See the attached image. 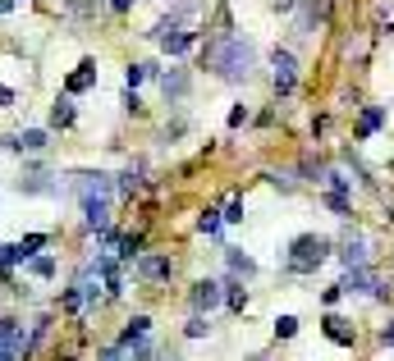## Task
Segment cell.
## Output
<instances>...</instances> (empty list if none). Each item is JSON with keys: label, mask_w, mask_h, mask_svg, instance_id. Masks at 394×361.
<instances>
[{"label": "cell", "mask_w": 394, "mask_h": 361, "mask_svg": "<svg viewBox=\"0 0 394 361\" xmlns=\"http://www.w3.org/2000/svg\"><path fill=\"white\" fill-rule=\"evenodd\" d=\"M202 69L216 73L220 83H248L257 69V51L248 37L238 32H216L207 46H202Z\"/></svg>", "instance_id": "cell-1"}, {"label": "cell", "mask_w": 394, "mask_h": 361, "mask_svg": "<svg viewBox=\"0 0 394 361\" xmlns=\"http://www.w3.org/2000/svg\"><path fill=\"white\" fill-rule=\"evenodd\" d=\"M325 256H330V238H321V233H298L289 242V251H284V275H316V270L325 266Z\"/></svg>", "instance_id": "cell-2"}, {"label": "cell", "mask_w": 394, "mask_h": 361, "mask_svg": "<svg viewBox=\"0 0 394 361\" xmlns=\"http://www.w3.org/2000/svg\"><path fill=\"white\" fill-rule=\"evenodd\" d=\"M14 192H23V197H60L64 179L51 174L42 160H23V170H18V179H14Z\"/></svg>", "instance_id": "cell-3"}, {"label": "cell", "mask_w": 394, "mask_h": 361, "mask_svg": "<svg viewBox=\"0 0 394 361\" xmlns=\"http://www.w3.org/2000/svg\"><path fill=\"white\" fill-rule=\"evenodd\" d=\"M0 151H14V155H28V160H37V155L51 151V133H46V129H18V133H5V138H0Z\"/></svg>", "instance_id": "cell-4"}, {"label": "cell", "mask_w": 394, "mask_h": 361, "mask_svg": "<svg viewBox=\"0 0 394 361\" xmlns=\"http://www.w3.org/2000/svg\"><path fill=\"white\" fill-rule=\"evenodd\" d=\"M133 275H138V284H166L175 275V261H170V251H142L133 261Z\"/></svg>", "instance_id": "cell-5"}, {"label": "cell", "mask_w": 394, "mask_h": 361, "mask_svg": "<svg viewBox=\"0 0 394 361\" xmlns=\"http://www.w3.org/2000/svg\"><path fill=\"white\" fill-rule=\"evenodd\" d=\"M271 83H275V96H294L298 92V60L289 51H280V46H275L271 51Z\"/></svg>", "instance_id": "cell-6"}, {"label": "cell", "mask_w": 394, "mask_h": 361, "mask_svg": "<svg viewBox=\"0 0 394 361\" xmlns=\"http://www.w3.org/2000/svg\"><path fill=\"white\" fill-rule=\"evenodd\" d=\"M220 302H225V284H220V279H197V284L188 288V307H193V316H211Z\"/></svg>", "instance_id": "cell-7"}, {"label": "cell", "mask_w": 394, "mask_h": 361, "mask_svg": "<svg viewBox=\"0 0 394 361\" xmlns=\"http://www.w3.org/2000/svg\"><path fill=\"white\" fill-rule=\"evenodd\" d=\"M147 37H156L166 55H188L197 46V32H188V28H170V23H156Z\"/></svg>", "instance_id": "cell-8"}, {"label": "cell", "mask_w": 394, "mask_h": 361, "mask_svg": "<svg viewBox=\"0 0 394 361\" xmlns=\"http://www.w3.org/2000/svg\"><path fill=\"white\" fill-rule=\"evenodd\" d=\"M97 78H101L97 60H92V55H83V60L74 64V73H64V96H83V92H92V87H97Z\"/></svg>", "instance_id": "cell-9"}, {"label": "cell", "mask_w": 394, "mask_h": 361, "mask_svg": "<svg viewBox=\"0 0 394 361\" xmlns=\"http://www.w3.org/2000/svg\"><path fill=\"white\" fill-rule=\"evenodd\" d=\"M74 124H79V105H74V96H55L51 101V114H46V133H64V129H74Z\"/></svg>", "instance_id": "cell-10"}, {"label": "cell", "mask_w": 394, "mask_h": 361, "mask_svg": "<svg viewBox=\"0 0 394 361\" xmlns=\"http://www.w3.org/2000/svg\"><path fill=\"white\" fill-rule=\"evenodd\" d=\"M156 83H161V92H166V101H184L188 87H193V78H188L184 64H175V69H161Z\"/></svg>", "instance_id": "cell-11"}, {"label": "cell", "mask_w": 394, "mask_h": 361, "mask_svg": "<svg viewBox=\"0 0 394 361\" xmlns=\"http://www.w3.org/2000/svg\"><path fill=\"white\" fill-rule=\"evenodd\" d=\"M321 329H325V338H330V343H340V348H353V343H358V329H353L344 316H335V311L321 320Z\"/></svg>", "instance_id": "cell-12"}, {"label": "cell", "mask_w": 394, "mask_h": 361, "mask_svg": "<svg viewBox=\"0 0 394 361\" xmlns=\"http://www.w3.org/2000/svg\"><path fill=\"white\" fill-rule=\"evenodd\" d=\"M340 292H362V297H367V292H381V279H376V270H349V275H344V284H340Z\"/></svg>", "instance_id": "cell-13"}, {"label": "cell", "mask_w": 394, "mask_h": 361, "mask_svg": "<svg viewBox=\"0 0 394 361\" xmlns=\"http://www.w3.org/2000/svg\"><path fill=\"white\" fill-rule=\"evenodd\" d=\"M79 211H83V229H92V233L110 224V201H83Z\"/></svg>", "instance_id": "cell-14"}, {"label": "cell", "mask_w": 394, "mask_h": 361, "mask_svg": "<svg viewBox=\"0 0 394 361\" xmlns=\"http://www.w3.org/2000/svg\"><path fill=\"white\" fill-rule=\"evenodd\" d=\"M28 275H33V279H55V270H60V261H55V251H37V256L33 261H28Z\"/></svg>", "instance_id": "cell-15"}, {"label": "cell", "mask_w": 394, "mask_h": 361, "mask_svg": "<svg viewBox=\"0 0 394 361\" xmlns=\"http://www.w3.org/2000/svg\"><path fill=\"white\" fill-rule=\"evenodd\" d=\"M147 334H151V316H133L129 325H124V334H120V348H133V343H142Z\"/></svg>", "instance_id": "cell-16"}, {"label": "cell", "mask_w": 394, "mask_h": 361, "mask_svg": "<svg viewBox=\"0 0 394 361\" xmlns=\"http://www.w3.org/2000/svg\"><path fill=\"white\" fill-rule=\"evenodd\" d=\"M340 261L349 270H362V266H367V238H349V242H344V251H340Z\"/></svg>", "instance_id": "cell-17"}, {"label": "cell", "mask_w": 394, "mask_h": 361, "mask_svg": "<svg viewBox=\"0 0 394 361\" xmlns=\"http://www.w3.org/2000/svg\"><path fill=\"white\" fill-rule=\"evenodd\" d=\"M225 261H229V270H234V275H243V279H253V275H257V261L248 256L243 247H225Z\"/></svg>", "instance_id": "cell-18"}, {"label": "cell", "mask_w": 394, "mask_h": 361, "mask_svg": "<svg viewBox=\"0 0 394 361\" xmlns=\"http://www.w3.org/2000/svg\"><path fill=\"white\" fill-rule=\"evenodd\" d=\"M138 188H142V165H129L124 174H115V192L120 197H133Z\"/></svg>", "instance_id": "cell-19"}, {"label": "cell", "mask_w": 394, "mask_h": 361, "mask_svg": "<svg viewBox=\"0 0 394 361\" xmlns=\"http://www.w3.org/2000/svg\"><path fill=\"white\" fill-rule=\"evenodd\" d=\"M381 124H386V110H381V105H367V110H362V119H358V138H371Z\"/></svg>", "instance_id": "cell-20"}, {"label": "cell", "mask_w": 394, "mask_h": 361, "mask_svg": "<svg viewBox=\"0 0 394 361\" xmlns=\"http://www.w3.org/2000/svg\"><path fill=\"white\" fill-rule=\"evenodd\" d=\"M225 307H229V311H234V316H238V311L248 307V288H243V284H234V279H229V284H225Z\"/></svg>", "instance_id": "cell-21"}, {"label": "cell", "mask_w": 394, "mask_h": 361, "mask_svg": "<svg viewBox=\"0 0 394 361\" xmlns=\"http://www.w3.org/2000/svg\"><path fill=\"white\" fill-rule=\"evenodd\" d=\"M220 224H225V220H220V211H216V206H207V211L197 215V229H202V233H211V238L220 233Z\"/></svg>", "instance_id": "cell-22"}, {"label": "cell", "mask_w": 394, "mask_h": 361, "mask_svg": "<svg viewBox=\"0 0 394 361\" xmlns=\"http://www.w3.org/2000/svg\"><path fill=\"white\" fill-rule=\"evenodd\" d=\"M60 5L69 9L74 18H92V14H97V0H60Z\"/></svg>", "instance_id": "cell-23"}, {"label": "cell", "mask_w": 394, "mask_h": 361, "mask_svg": "<svg viewBox=\"0 0 394 361\" xmlns=\"http://www.w3.org/2000/svg\"><path fill=\"white\" fill-rule=\"evenodd\" d=\"M184 334H188V338H207V334H211V316H188Z\"/></svg>", "instance_id": "cell-24"}, {"label": "cell", "mask_w": 394, "mask_h": 361, "mask_svg": "<svg viewBox=\"0 0 394 361\" xmlns=\"http://www.w3.org/2000/svg\"><path fill=\"white\" fill-rule=\"evenodd\" d=\"M220 220H225V224H243V197H238V192L229 197V206H225V215H220Z\"/></svg>", "instance_id": "cell-25"}, {"label": "cell", "mask_w": 394, "mask_h": 361, "mask_svg": "<svg viewBox=\"0 0 394 361\" xmlns=\"http://www.w3.org/2000/svg\"><path fill=\"white\" fill-rule=\"evenodd\" d=\"M298 334V316H280L275 320V338H294Z\"/></svg>", "instance_id": "cell-26"}, {"label": "cell", "mask_w": 394, "mask_h": 361, "mask_svg": "<svg viewBox=\"0 0 394 361\" xmlns=\"http://www.w3.org/2000/svg\"><path fill=\"white\" fill-rule=\"evenodd\" d=\"M248 119H253V110H248V105H234V110H229V119H225V124H229V129H243Z\"/></svg>", "instance_id": "cell-27"}, {"label": "cell", "mask_w": 394, "mask_h": 361, "mask_svg": "<svg viewBox=\"0 0 394 361\" xmlns=\"http://www.w3.org/2000/svg\"><path fill=\"white\" fill-rule=\"evenodd\" d=\"M325 206H330L335 215H349V197H340V192H325Z\"/></svg>", "instance_id": "cell-28"}, {"label": "cell", "mask_w": 394, "mask_h": 361, "mask_svg": "<svg viewBox=\"0 0 394 361\" xmlns=\"http://www.w3.org/2000/svg\"><path fill=\"white\" fill-rule=\"evenodd\" d=\"M271 188H280V192H294L298 183H294V174H280V170H275V174H271Z\"/></svg>", "instance_id": "cell-29"}, {"label": "cell", "mask_w": 394, "mask_h": 361, "mask_svg": "<svg viewBox=\"0 0 394 361\" xmlns=\"http://www.w3.org/2000/svg\"><path fill=\"white\" fill-rule=\"evenodd\" d=\"M124 110H129V114H142V110H147V105L138 101V92H129V87H124Z\"/></svg>", "instance_id": "cell-30"}, {"label": "cell", "mask_w": 394, "mask_h": 361, "mask_svg": "<svg viewBox=\"0 0 394 361\" xmlns=\"http://www.w3.org/2000/svg\"><path fill=\"white\" fill-rule=\"evenodd\" d=\"M9 105H18V92L9 83H0V110H9Z\"/></svg>", "instance_id": "cell-31"}, {"label": "cell", "mask_w": 394, "mask_h": 361, "mask_svg": "<svg viewBox=\"0 0 394 361\" xmlns=\"http://www.w3.org/2000/svg\"><path fill=\"white\" fill-rule=\"evenodd\" d=\"M97 361H124V348L120 343H105L101 353H97Z\"/></svg>", "instance_id": "cell-32"}, {"label": "cell", "mask_w": 394, "mask_h": 361, "mask_svg": "<svg viewBox=\"0 0 394 361\" xmlns=\"http://www.w3.org/2000/svg\"><path fill=\"white\" fill-rule=\"evenodd\" d=\"M133 5H138V0H110V9H115V14H129Z\"/></svg>", "instance_id": "cell-33"}, {"label": "cell", "mask_w": 394, "mask_h": 361, "mask_svg": "<svg viewBox=\"0 0 394 361\" xmlns=\"http://www.w3.org/2000/svg\"><path fill=\"white\" fill-rule=\"evenodd\" d=\"M14 5H18V0H0V18H5V14H14Z\"/></svg>", "instance_id": "cell-34"}, {"label": "cell", "mask_w": 394, "mask_h": 361, "mask_svg": "<svg viewBox=\"0 0 394 361\" xmlns=\"http://www.w3.org/2000/svg\"><path fill=\"white\" fill-rule=\"evenodd\" d=\"M381 338H386V343L394 348V320H390V325H386V329H381Z\"/></svg>", "instance_id": "cell-35"}, {"label": "cell", "mask_w": 394, "mask_h": 361, "mask_svg": "<svg viewBox=\"0 0 394 361\" xmlns=\"http://www.w3.org/2000/svg\"><path fill=\"white\" fill-rule=\"evenodd\" d=\"M0 266H5V242H0Z\"/></svg>", "instance_id": "cell-36"}, {"label": "cell", "mask_w": 394, "mask_h": 361, "mask_svg": "<svg viewBox=\"0 0 394 361\" xmlns=\"http://www.w3.org/2000/svg\"><path fill=\"white\" fill-rule=\"evenodd\" d=\"M253 361H275V357H253Z\"/></svg>", "instance_id": "cell-37"}, {"label": "cell", "mask_w": 394, "mask_h": 361, "mask_svg": "<svg viewBox=\"0 0 394 361\" xmlns=\"http://www.w3.org/2000/svg\"><path fill=\"white\" fill-rule=\"evenodd\" d=\"M0 188H5V183H0Z\"/></svg>", "instance_id": "cell-38"}]
</instances>
